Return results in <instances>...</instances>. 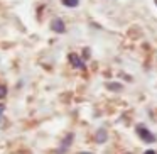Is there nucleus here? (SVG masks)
Returning <instances> with one entry per match:
<instances>
[{
  "label": "nucleus",
  "mask_w": 157,
  "mask_h": 154,
  "mask_svg": "<svg viewBox=\"0 0 157 154\" xmlns=\"http://www.w3.org/2000/svg\"><path fill=\"white\" fill-rule=\"evenodd\" d=\"M137 134H139V137L144 140V142H154V140H155V136H154L149 129H145L144 125L137 127Z\"/></svg>",
  "instance_id": "f257e3e1"
},
{
  "label": "nucleus",
  "mask_w": 157,
  "mask_h": 154,
  "mask_svg": "<svg viewBox=\"0 0 157 154\" xmlns=\"http://www.w3.org/2000/svg\"><path fill=\"white\" fill-rule=\"evenodd\" d=\"M69 63H71L73 68H78V69H85L86 68L85 61H83V59L76 54V53H71V54H69Z\"/></svg>",
  "instance_id": "f03ea898"
},
{
  "label": "nucleus",
  "mask_w": 157,
  "mask_h": 154,
  "mask_svg": "<svg viewBox=\"0 0 157 154\" xmlns=\"http://www.w3.org/2000/svg\"><path fill=\"white\" fill-rule=\"evenodd\" d=\"M51 29H52V32L63 34V32L66 31V26H64V22H63V19H52V22H51Z\"/></svg>",
  "instance_id": "7ed1b4c3"
},
{
  "label": "nucleus",
  "mask_w": 157,
  "mask_h": 154,
  "mask_svg": "<svg viewBox=\"0 0 157 154\" xmlns=\"http://www.w3.org/2000/svg\"><path fill=\"white\" fill-rule=\"evenodd\" d=\"M73 139H75V134H68V136L64 137V140L61 142V146H59V149H58V154H64L66 151H68V147L71 146Z\"/></svg>",
  "instance_id": "20e7f679"
},
{
  "label": "nucleus",
  "mask_w": 157,
  "mask_h": 154,
  "mask_svg": "<svg viewBox=\"0 0 157 154\" xmlns=\"http://www.w3.org/2000/svg\"><path fill=\"white\" fill-rule=\"evenodd\" d=\"M95 139H96V142H100V144H103L106 139H108V136H106V130L105 129H100L98 132H96V136H95Z\"/></svg>",
  "instance_id": "39448f33"
},
{
  "label": "nucleus",
  "mask_w": 157,
  "mask_h": 154,
  "mask_svg": "<svg viewBox=\"0 0 157 154\" xmlns=\"http://www.w3.org/2000/svg\"><path fill=\"white\" fill-rule=\"evenodd\" d=\"M61 2L66 7H78L79 5V0H61Z\"/></svg>",
  "instance_id": "423d86ee"
},
{
  "label": "nucleus",
  "mask_w": 157,
  "mask_h": 154,
  "mask_svg": "<svg viewBox=\"0 0 157 154\" xmlns=\"http://www.w3.org/2000/svg\"><path fill=\"white\" fill-rule=\"evenodd\" d=\"M5 95H7V86L0 85V98H4Z\"/></svg>",
  "instance_id": "0eeeda50"
},
{
  "label": "nucleus",
  "mask_w": 157,
  "mask_h": 154,
  "mask_svg": "<svg viewBox=\"0 0 157 154\" xmlns=\"http://www.w3.org/2000/svg\"><path fill=\"white\" fill-rule=\"evenodd\" d=\"M108 88H110V90H120L122 86H120L118 83H110V85H108Z\"/></svg>",
  "instance_id": "6e6552de"
},
{
  "label": "nucleus",
  "mask_w": 157,
  "mask_h": 154,
  "mask_svg": "<svg viewBox=\"0 0 157 154\" xmlns=\"http://www.w3.org/2000/svg\"><path fill=\"white\" fill-rule=\"evenodd\" d=\"M4 110H5V105H2V103H0V117H2V113H4Z\"/></svg>",
  "instance_id": "1a4fd4ad"
},
{
  "label": "nucleus",
  "mask_w": 157,
  "mask_h": 154,
  "mask_svg": "<svg viewBox=\"0 0 157 154\" xmlns=\"http://www.w3.org/2000/svg\"><path fill=\"white\" fill-rule=\"evenodd\" d=\"M144 154H157V152H155V151H145Z\"/></svg>",
  "instance_id": "9d476101"
},
{
  "label": "nucleus",
  "mask_w": 157,
  "mask_h": 154,
  "mask_svg": "<svg viewBox=\"0 0 157 154\" xmlns=\"http://www.w3.org/2000/svg\"><path fill=\"white\" fill-rule=\"evenodd\" d=\"M79 154H91V152H79Z\"/></svg>",
  "instance_id": "9b49d317"
},
{
  "label": "nucleus",
  "mask_w": 157,
  "mask_h": 154,
  "mask_svg": "<svg viewBox=\"0 0 157 154\" xmlns=\"http://www.w3.org/2000/svg\"><path fill=\"white\" fill-rule=\"evenodd\" d=\"M155 5H157V0H155Z\"/></svg>",
  "instance_id": "f8f14e48"
}]
</instances>
